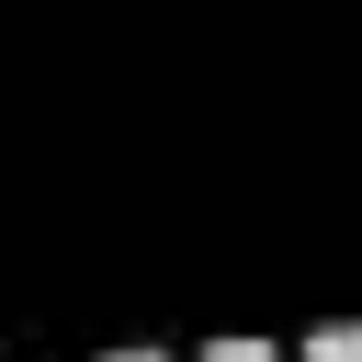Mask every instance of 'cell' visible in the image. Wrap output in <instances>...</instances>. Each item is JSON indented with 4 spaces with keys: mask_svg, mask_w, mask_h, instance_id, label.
I'll return each instance as SVG.
<instances>
[{
    "mask_svg": "<svg viewBox=\"0 0 362 362\" xmlns=\"http://www.w3.org/2000/svg\"><path fill=\"white\" fill-rule=\"evenodd\" d=\"M305 362H362V328H317V339H305Z\"/></svg>",
    "mask_w": 362,
    "mask_h": 362,
    "instance_id": "obj_1",
    "label": "cell"
},
{
    "mask_svg": "<svg viewBox=\"0 0 362 362\" xmlns=\"http://www.w3.org/2000/svg\"><path fill=\"white\" fill-rule=\"evenodd\" d=\"M204 362H272V351H260V339H215Z\"/></svg>",
    "mask_w": 362,
    "mask_h": 362,
    "instance_id": "obj_2",
    "label": "cell"
},
{
    "mask_svg": "<svg viewBox=\"0 0 362 362\" xmlns=\"http://www.w3.org/2000/svg\"><path fill=\"white\" fill-rule=\"evenodd\" d=\"M113 362H158V351H113Z\"/></svg>",
    "mask_w": 362,
    "mask_h": 362,
    "instance_id": "obj_3",
    "label": "cell"
}]
</instances>
